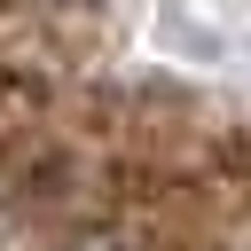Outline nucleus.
Wrapping results in <instances>:
<instances>
[{
	"mask_svg": "<svg viewBox=\"0 0 251 251\" xmlns=\"http://www.w3.org/2000/svg\"><path fill=\"white\" fill-rule=\"evenodd\" d=\"M78 251H126V243H118V235H94V243H78Z\"/></svg>",
	"mask_w": 251,
	"mask_h": 251,
	"instance_id": "f257e3e1",
	"label": "nucleus"
}]
</instances>
